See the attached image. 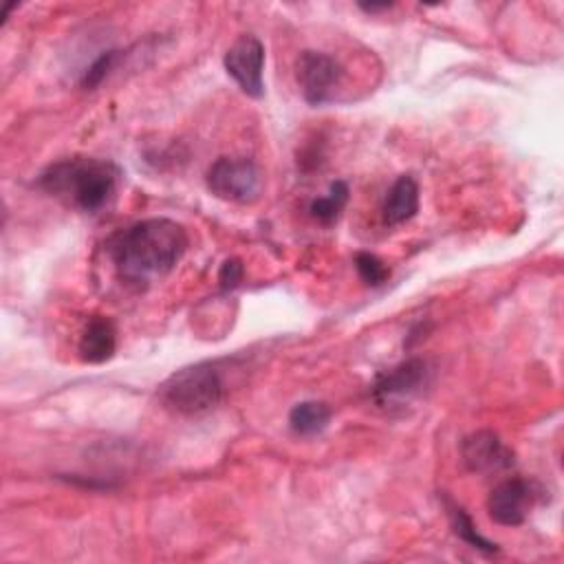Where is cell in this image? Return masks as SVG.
I'll list each match as a JSON object with an SVG mask.
<instances>
[{
    "mask_svg": "<svg viewBox=\"0 0 564 564\" xmlns=\"http://www.w3.org/2000/svg\"><path fill=\"white\" fill-rule=\"evenodd\" d=\"M346 203H348V185L344 181H333L324 196H317L311 200L308 212L317 223L330 225L339 218Z\"/></svg>",
    "mask_w": 564,
    "mask_h": 564,
    "instance_id": "13",
    "label": "cell"
},
{
    "mask_svg": "<svg viewBox=\"0 0 564 564\" xmlns=\"http://www.w3.org/2000/svg\"><path fill=\"white\" fill-rule=\"evenodd\" d=\"M419 212V183L412 174H401L383 196L381 220L388 227L408 223Z\"/></svg>",
    "mask_w": 564,
    "mask_h": 564,
    "instance_id": "10",
    "label": "cell"
},
{
    "mask_svg": "<svg viewBox=\"0 0 564 564\" xmlns=\"http://www.w3.org/2000/svg\"><path fill=\"white\" fill-rule=\"evenodd\" d=\"M205 181L214 196L238 205L253 203L262 187L258 165L245 156H218L209 165Z\"/></svg>",
    "mask_w": 564,
    "mask_h": 564,
    "instance_id": "4",
    "label": "cell"
},
{
    "mask_svg": "<svg viewBox=\"0 0 564 564\" xmlns=\"http://www.w3.org/2000/svg\"><path fill=\"white\" fill-rule=\"evenodd\" d=\"M430 381V364L421 357H410L386 372H379L370 386L372 399L379 405L408 401L419 394Z\"/></svg>",
    "mask_w": 564,
    "mask_h": 564,
    "instance_id": "6",
    "label": "cell"
},
{
    "mask_svg": "<svg viewBox=\"0 0 564 564\" xmlns=\"http://www.w3.org/2000/svg\"><path fill=\"white\" fill-rule=\"evenodd\" d=\"M242 273H245V269H242V262H240L238 258L225 260L223 267H220V271H218L220 289H225V291L236 289V286L240 284V280H242Z\"/></svg>",
    "mask_w": 564,
    "mask_h": 564,
    "instance_id": "17",
    "label": "cell"
},
{
    "mask_svg": "<svg viewBox=\"0 0 564 564\" xmlns=\"http://www.w3.org/2000/svg\"><path fill=\"white\" fill-rule=\"evenodd\" d=\"M295 77H297L302 97L311 106H322L333 99V93L341 84L344 68L328 53L302 51L295 62Z\"/></svg>",
    "mask_w": 564,
    "mask_h": 564,
    "instance_id": "5",
    "label": "cell"
},
{
    "mask_svg": "<svg viewBox=\"0 0 564 564\" xmlns=\"http://www.w3.org/2000/svg\"><path fill=\"white\" fill-rule=\"evenodd\" d=\"M390 7H392V4H390V2H381V4H372V2H370V4H364V2H361V4H359V9H364V11H366V13H377V11H388V9H390Z\"/></svg>",
    "mask_w": 564,
    "mask_h": 564,
    "instance_id": "18",
    "label": "cell"
},
{
    "mask_svg": "<svg viewBox=\"0 0 564 564\" xmlns=\"http://www.w3.org/2000/svg\"><path fill=\"white\" fill-rule=\"evenodd\" d=\"M117 330L115 324L104 315H93L79 335V357L86 364H104L115 355Z\"/></svg>",
    "mask_w": 564,
    "mask_h": 564,
    "instance_id": "11",
    "label": "cell"
},
{
    "mask_svg": "<svg viewBox=\"0 0 564 564\" xmlns=\"http://www.w3.org/2000/svg\"><path fill=\"white\" fill-rule=\"evenodd\" d=\"M225 394L220 368L212 361H198L170 375L161 388V403L181 416H198L214 410Z\"/></svg>",
    "mask_w": 564,
    "mask_h": 564,
    "instance_id": "3",
    "label": "cell"
},
{
    "mask_svg": "<svg viewBox=\"0 0 564 564\" xmlns=\"http://www.w3.org/2000/svg\"><path fill=\"white\" fill-rule=\"evenodd\" d=\"M355 269L368 286H381L390 278V269L386 267V262L370 251H359L355 256Z\"/></svg>",
    "mask_w": 564,
    "mask_h": 564,
    "instance_id": "16",
    "label": "cell"
},
{
    "mask_svg": "<svg viewBox=\"0 0 564 564\" xmlns=\"http://www.w3.org/2000/svg\"><path fill=\"white\" fill-rule=\"evenodd\" d=\"M330 414L333 412L324 401H300L289 412V427L297 436H315L326 430Z\"/></svg>",
    "mask_w": 564,
    "mask_h": 564,
    "instance_id": "12",
    "label": "cell"
},
{
    "mask_svg": "<svg viewBox=\"0 0 564 564\" xmlns=\"http://www.w3.org/2000/svg\"><path fill=\"white\" fill-rule=\"evenodd\" d=\"M538 485L527 478L500 480L487 498V511L494 522L502 527H518L531 513L538 500Z\"/></svg>",
    "mask_w": 564,
    "mask_h": 564,
    "instance_id": "8",
    "label": "cell"
},
{
    "mask_svg": "<svg viewBox=\"0 0 564 564\" xmlns=\"http://www.w3.org/2000/svg\"><path fill=\"white\" fill-rule=\"evenodd\" d=\"M447 513H449V522H452L454 533H456L463 542H467L469 546H474V549H478V551H482V553H496V551H498V544H496V542H491V540H487L485 535L478 533L476 524L471 522V518L467 516V511H465L463 507L447 502Z\"/></svg>",
    "mask_w": 564,
    "mask_h": 564,
    "instance_id": "14",
    "label": "cell"
},
{
    "mask_svg": "<svg viewBox=\"0 0 564 564\" xmlns=\"http://www.w3.org/2000/svg\"><path fill=\"white\" fill-rule=\"evenodd\" d=\"M121 53L119 48H108L104 53H99L90 64L88 68L82 73V79H79V86L84 90H95L108 75L110 70L117 66V62L121 59Z\"/></svg>",
    "mask_w": 564,
    "mask_h": 564,
    "instance_id": "15",
    "label": "cell"
},
{
    "mask_svg": "<svg viewBox=\"0 0 564 564\" xmlns=\"http://www.w3.org/2000/svg\"><path fill=\"white\" fill-rule=\"evenodd\" d=\"M121 172L115 163L93 156H73L51 163L40 176L37 187L64 198L79 212H99L117 189Z\"/></svg>",
    "mask_w": 564,
    "mask_h": 564,
    "instance_id": "2",
    "label": "cell"
},
{
    "mask_svg": "<svg viewBox=\"0 0 564 564\" xmlns=\"http://www.w3.org/2000/svg\"><path fill=\"white\" fill-rule=\"evenodd\" d=\"M189 247L185 227L172 218H145L115 231L106 253L117 275L137 289L167 275Z\"/></svg>",
    "mask_w": 564,
    "mask_h": 564,
    "instance_id": "1",
    "label": "cell"
},
{
    "mask_svg": "<svg viewBox=\"0 0 564 564\" xmlns=\"http://www.w3.org/2000/svg\"><path fill=\"white\" fill-rule=\"evenodd\" d=\"M460 458L474 474H496L513 465V449L491 430H476L460 441Z\"/></svg>",
    "mask_w": 564,
    "mask_h": 564,
    "instance_id": "9",
    "label": "cell"
},
{
    "mask_svg": "<svg viewBox=\"0 0 564 564\" xmlns=\"http://www.w3.org/2000/svg\"><path fill=\"white\" fill-rule=\"evenodd\" d=\"M223 64H225L227 75L238 84V88L245 95L262 97V93H264V79H262L264 46L256 35H251V33L240 35L227 48Z\"/></svg>",
    "mask_w": 564,
    "mask_h": 564,
    "instance_id": "7",
    "label": "cell"
}]
</instances>
